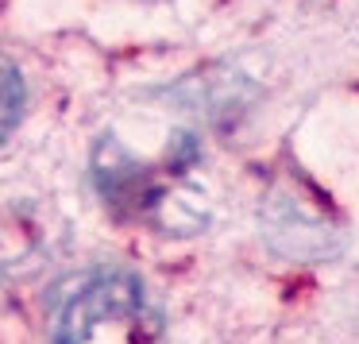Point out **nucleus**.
Instances as JSON below:
<instances>
[{
  "instance_id": "obj_1",
  "label": "nucleus",
  "mask_w": 359,
  "mask_h": 344,
  "mask_svg": "<svg viewBox=\"0 0 359 344\" xmlns=\"http://www.w3.org/2000/svg\"><path fill=\"white\" fill-rule=\"evenodd\" d=\"M143 313V282L128 271H101L81 282L55 321L50 344H89L97 329L135 321Z\"/></svg>"
},
{
  "instance_id": "obj_2",
  "label": "nucleus",
  "mask_w": 359,
  "mask_h": 344,
  "mask_svg": "<svg viewBox=\"0 0 359 344\" xmlns=\"http://www.w3.org/2000/svg\"><path fill=\"white\" fill-rule=\"evenodd\" d=\"M24 105H27L24 74H20V66L12 62V58H4V124H0V132H4V143L16 135L20 120H24Z\"/></svg>"
},
{
  "instance_id": "obj_3",
  "label": "nucleus",
  "mask_w": 359,
  "mask_h": 344,
  "mask_svg": "<svg viewBox=\"0 0 359 344\" xmlns=\"http://www.w3.org/2000/svg\"><path fill=\"white\" fill-rule=\"evenodd\" d=\"M197 159H201V143H197L189 132L174 135V147H170V166H174V171H189Z\"/></svg>"
}]
</instances>
